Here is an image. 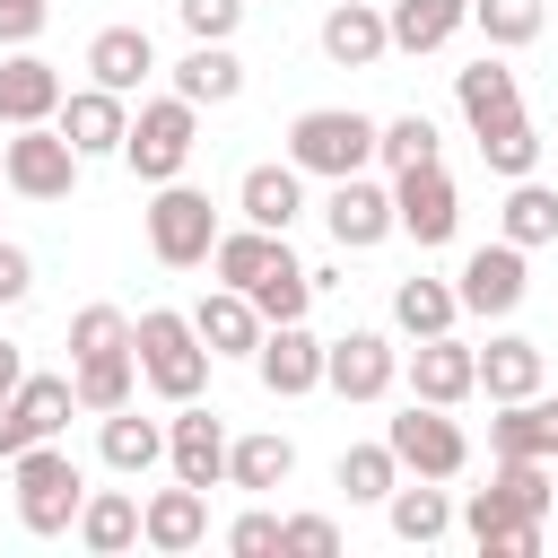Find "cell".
<instances>
[{"instance_id":"6da1fadb","label":"cell","mask_w":558,"mask_h":558,"mask_svg":"<svg viewBox=\"0 0 558 558\" xmlns=\"http://www.w3.org/2000/svg\"><path fill=\"white\" fill-rule=\"evenodd\" d=\"M131 349H140V384H148L157 401H201V392H209V340L192 331V314L148 305V314L131 323Z\"/></svg>"},{"instance_id":"7a4b0ae2","label":"cell","mask_w":558,"mask_h":558,"mask_svg":"<svg viewBox=\"0 0 558 558\" xmlns=\"http://www.w3.org/2000/svg\"><path fill=\"white\" fill-rule=\"evenodd\" d=\"M9 488H17V523L35 532V541H52V532H78V506H87V480H78V462L44 436V445H26L17 462H9Z\"/></svg>"},{"instance_id":"3957f363","label":"cell","mask_w":558,"mask_h":558,"mask_svg":"<svg viewBox=\"0 0 558 558\" xmlns=\"http://www.w3.org/2000/svg\"><path fill=\"white\" fill-rule=\"evenodd\" d=\"M375 140H384V122H366L357 105H314V113L288 122V157H296L305 174H323V183L366 174V166H375Z\"/></svg>"},{"instance_id":"277c9868","label":"cell","mask_w":558,"mask_h":558,"mask_svg":"<svg viewBox=\"0 0 558 558\" xmlns=\"http://www.w3.org/2000/svg\"><path fill=\"white\" fill-rule=\"evenodd\" d=\"M192 148H201V105H183V96H148V105L131 113L122 166H131L140 183H174V174L192 166Z\"/></svg>"},{"instance_id":"5b68a950","label":"cell","mask_w":558,"mask_h":558,"mask_svg":"<svg viewBox=\"0 0 558 558\" xmlns=\"http://www.w3.org/2000/svg\"><path fill=\"white\" fill-rule=\"evenodd\" d=\"M78 166H87V157L70 148L61 122H17V131L0 140V183H9L17 201H70Z\"/></svg>"},{"instance_id":"8992f818","label":"cell","mask_w":558,"mask_h":558,"mask_svg":"<svg viewBox=\"0 0 558 558\" xmlns=\"http://www.w3.org/2000/svg\"><path fill=\"white\" fill-rule=\"evenodd\" d=\"M148 253H157L166 270H201V262L218 253V209H209V192H192L183 174L157 183V201H148Z\"/></svg>"},{"instance_id":"52a82bcc","label":"cell","mask_w":558,"mask_h":558,"mask_svg":"<svg viewBox=\"0 0 558 558\" xmlns=\"http://www.w3.org/2000/svg\"><path fill=\"white\" fill-rule=\"evenodd\" d=\"M549 497H558L549 462H532V453H497L488 488H471V506H462V532L480 541V532H497V523H541Z\"/></svg>"},{"instance_id":"ba28073f","label":"cell","mask_w":558,"mask_h":558,"mask_svg":"<svg viewBox=\"0 0 558 558\" xmlns=\"http://www.w3.org/2000/svg\"><path fill=\"white\" fill-rule=\"evenodd\" d=\"M384 445H392L401 471H418V480H462V462H471V436H462L436 401H418V392H410V410L384 427Z\"/></svg>"},{"instance_id":"9c48e42d","label":"cell","mask_w":558,"mask_h":558,"mask_svg":"<svg viewBox=\"0 0 558 558\" xmlns=\"http://www.w3.org/2000/svg\"><path fill=\"white\" fill-rule=\"evenodd\" d=\"M392 218H401V235H418V253L453 244V227H462V192H453L445 157H436V166H410V174H392Z\"/></svg>"},{"instance_id":"30bf717a","label":"cell","mask_w":558,"mask_h":558,"mask_svg":"<svg viewBox=\"0 0 558 558\" xmlns=\"http://www.w3.org/2000/svg\"><path fill=\"white\" fill-rule=\"evenodd\" d=\"M70 410H78L70 375H26V384H17L9 401H0V462H17L26 445L61 436V427H70Z\"/></svg>"},{"instance_id":"8fae6325","label":"cell","mask_w":558,"mask_h":558,"mask_svg":"<svg viewBox=\"0 0 558 558\" xmlns=\"http://www.w3.org/2000/svg\"><path fill=\"white\" fill-rule=\"evenodd\" d=\"M323 384H331L340 401H384V392L401 384V349H392L384 331H340V340L323 349Z\"/></svg>"},{"instance_id":"7c38bea8","label":"cell","mask_w":558,"mask_h":558,"mask_svg":"<svg viewBox=\"0 0 558 558\" xmlns=\"http://www.w3.org/2000/svg\"><path fill=\"white\" fill-rule=\"evenodd\" d=\"M323 227H331V244L340 253H375L401 218H392V183H366V174H340L331 183V201H323Z\"/></svg>"},{"instance_id":"4fadbf2b","label":"cell","mask_w":558,"mask_h":558,"mask_svg":"<svg viewBox=\"0 0 558 558\" xmlns=\"http://www.w3.org/2000/svg\"><path fill=\"white\" fill-rule=\"evenodd\" d=\"M523 288H532V270H523V244H506V235H497V244H480V253L462 262V279H453L462 314H488V323H497V314H514V305H523Z\"/></svg>"},{"instance_id":"5bb4252c","label":"cell","mask_w":558,"mask_h":558,"mask_svg":"<svg viewBox=\"0 0 558 558\" xmlns=\"http://www.w3.org/2000/svg\"><path fill=\"white\" fill-rule=\"evenodd\" d=\"M227 427H218V410H201V401H174V418H166V462H174V480H192V488H218L227 480Z\"/></svg>"},{"instance_id":"9a60e30c","label":"cell","mask_w":558,"mask_h":558,"mask_svg":"<svg viewBox=\"0 0 558 558\" xmlns=\"http://www.w3.org/2000/svg\"><path fill=\"white\" fill-rule=\"evenodd\" d=\"M323 349H331V340H314L305 323H270V331H262V349H253L262 392H279V401L314 392V384H323Z\"/></svg>"},{"instance_id":"2e32d148","label":"cell","mask_w":558,"mask_h":558,"mask_svg":"<svg viewBox=\"0 0 558 558\" xmlns=\"http://www.w3.org/2000/svg\"><path fill=\"white\" fill-rule=\"evenodd\" d=\"M52 122L70 131V148H78V157H122V140H131V105H122L113 87H70Z\"/></svg>"},{"instance_id":"e0dca14e","label":"cell","mask_w":558,"mask_h":558,"mask_svg":"<svg viewBox=\"0 0 558 558\" xmlns=\"http://www.w3.org/2000/svg\"><path fill=\"white\" fill-rule=\"evenodd\" d=\"M410 392H418V401H436V410L471 401V392H480V349H462L453 331L418 340V349H410Z\"/></svg>"},{"instance_id":"ac0fdd59","label":"cell","mask_w":558,"mask_h":558,"mask_svg":"<svg viewBox=\"0 0 558 558\" xmlns=\"http://www.w3.org/2000/svg\"><path fill=\"white\" fill-rule=\"evenodd\" d=\"M140 541H148V549H166V558L201 549V541H209V488H192V480L157 488V497L140 506Z\"/></svg>"},{"instance_id":"d6986e66","label":"cell","mask_w":558,"mask_h":558,"mask_svg":"<svg viewBox=\"0 0 558 558\" xmlns=\"http://www.w3.org/2000/svg\"><path fill=\"white\" fill-rule=\"evenodd\" d=\"M61 96H70V87H61V70H52L44 52L17 44V52L0 61V122H9V131H17V122H52Z\"/></svg>"},{"instance_id":"ffe728a7","label":"cell","mask_w":558,"mask_h":558,"mask_svg":"<svg viewBox=\"0 0 558 558\" xmlns=\"http://www.w3.org/2000/svg\"><path fill=\"white\" fill-rule=\"evenodd\" d=\"M323 52H331L340 70H375V61L392 52V17H384V0H340V9L323 17Z\"/></svg>"},{"instance_id":"44dd1931","label":"cell","mask_w":558,"mask_h":558,"mask_svg":"<svg viewBox=\"0 0 558 558\" xmlns=\"http://www.w3.org/2000/svg\"><path fill=\"white\" fill-rule=\"evenodd\" d=\"M488 453H532V462H558V392L497 401V418H488Z\"/></svg>"},{"instance_id":"7402d4cb","label":"cell","mask_w":558,"mask_h":558,"mask_svg":"<svg viewBox=\"0 0 558 558\" xmlns=\"http://www.w3.org/2000/svg\"><path fill=\"white\" fill-rule=\"evenodd\" d=\"M453 105H462V122H471V140L480 131H497V122H514L523 113V87H514V70L506 61H471V70H453Z\"/></svg>"},{"instance_id":"603a6c76","label":"cell","mask_w":558,"mask_h":558,"mask_svg":"<svg viewBox=\"0 0 558 558\" xmlns=\"http://www.w3.org/2000/svg\"><path fill=\"white\" fill-rule=\"evenodd\" d=\"M235 209H244L253 227L288 235V227H296V209H305V166H296V157H288V166H244V183H235Z\"/></svg>"},{"instance_id":"cb8c5ba5","label":"cell","mask_w":558,"mask_h":558,"mask_svg":"<svg viewBox=\"0 0 558 558\" xmlns=\"http://www.w3.org/2000/svg\"><path fill=\"white\" fill-rule=\"evenodd\" d=\"M192 331L209 340V357H253L270 323H262V305H253L244 288H218V296H201V305H192Z\"/></svg>"},{"instance_id":"d4e9b609","label":"cell","mask_w":558,"mask_h":558,"mask_svg":"<svg viewBox=\"0 0 558 558\" xmlns=\"http://www.w3.org/2000/svg\"><path fill=\"white\" fill-rule=\"evenodd\" d=\"M392 17V52H445L471 26V0H384Z\"/></svg>"},{"instance_id":"484cf974","label":"cell","mask_w":558,"mask_h":558,"mask_svg":"<svg viewBox=\"0 0 558 558\" xmlns=\"http://www.w3.org/2000/svg\"><path fill=\"white\" fill-rule=\"evenodd\" d=\"M96 453H105V471L140 480L148 462H166V427H157V418H140V410L122 401V410H105V427H96Z\"/></svg>"},{"instance_id":"4316f807","label":"cell","mask_w":558,"mask_h":558,"mask_svg":"<svg viewBox=\"0 0 558 558\" xmlns=\"http://www.w3.org/2000/svg\"><path fill=\"white\" fill-rule=\"evenodd\" d=\"M87 70H96V87L131 96V87L157 70V44H148V26H105V35L87 44Z\"/></svg>"},{"instance_id":"83f0119b","label":"cell","mask_w":558,"mask_h":558,"mask_svg":"<svg viewBox=\"0 0 558 558\" xmlns=\"http://www.w3.org/2000/svg\"><path fill=\"white\" fill-rule=\"evenodd\" d=\"M174 96H183V105H235V96H244V61H235L227 44H192V52L174 61Z\"/></svg>"},{"instance_id":"f1b7e54d","label":"cell","mask_w":558,"mask_h":558,"mask_svg":"<svg viewBox=\"0 0 558 558\" xmlns=\"http://www.w3.org/2000/svg\"><path fill=\"white\" fill-rule=\"evenodd\" d=\"M480 392H488V401H523V392H541V340L497 331V340L480 349Z\"/></svg>"},{"instance_id":"f546056e","label":"cell","mask_w":558,"mask_h":558,"mask_svg":"<svg viewBox=\"0 0 558 558\" xmlns=\"http://www.w3.org/2000/svg\"><path fill=\"white\" fill-rule=\"evenodd\" d=\"M384 523H392V541L427 549V541H445V532H453V497H445L436 480H418V488H392V497H384Z\"/></svg>"},{"instance_id":"4dcf8cb0","label":"cell","mask_w":558,"mask_h":558,"mask_svg":"<svg viewBox=\"0 0 558 558\" xmlns=\"http://www.w3.org/2000/svg\"><path fill=\"white\" fill-rule=\"evenodd\" d=\"M78 541H87L96 558H122V549L140 541V497H131V488H87V506H78Z\"/></svg>"},{"instance_id":"1f68e13d","label":"cell","mask_w":558,"mask_h":558,"mask_svg":"<svg viewBox=\"0 0 558 558\" xmlns=\"http://www.w3.org/2000/svg\"><path fill=\"white\" fill-rule=\"evenodd\" d=\"M244 296L262 305V323H305V305H314V270H305V262L279 244V253H270V270H262Z\"/></svg>"},{"instance_id":"d6a6232c","label":"cell","mask_w":558,"mask_h":558,"mask_svg":"<svg viewBox=\"0 0 558 558\" xmlns=\"http://www.w3.org/2000/svg\"><path fill=\"white\" fill-rule=\"evenodd\" d=\"M288 471H296V445H288L279 427H262V436H235V445H227V480H235V488H253V497H262V488H288Z\"/></svg>"},{"instance_id":"836d02e7","label":"cell","mask_w":558,"mask_h":558,"mask_svg":"<svg viewBox=\"0 0 558 558\" xmlns=\"http://www.w3.org/2000/svg\"><path fill=\"white\" fill-rule=\"evenodd\" d=\"M131 384H140V349H113V357H78L70 366V392H78V410H122L131 401Z\"/></svg>"},{"instance_id":"e575fe53","label":"cell","mask_w":558,"mask_h":558,"mask_svg":"<svg viewBox=\"0 0 558 558\" xmlns=\"http://www.w3.org/2000/svg\"><path fill=\"white\" fill-rule=\"evenodd\" d=\"M453 314H462V296H453L445 279H401V288H392V323H401L410 340H436V331H453Z\"/></svg>"},{"instance_id":"d590c367","label":"cell","mask_w":558,"mask_h":558,"mask_svg":"<svg viewBox=\"0 0 558 558\" xmlns=\"http://www.w3.org/2000/svg\"><path fill=\"white\" fill-rule=\"evenodd\" d=\"M497 235H506V244H523V253H532V244H558V192L523 174V183L506 192V218H497Z\"/></svg>"},{"instance_id":"8d00e7d4","label":"cell","mask_w":558,"mask_h":558,"mask_svg":"<svg viewBox=\"0 0 558 558\" xmlns=\"http://www.w3.org/2000/svg\"><path fill=\"white\" fill-rule=\"evenodd\" d=\"M279 244H288V235H270V227H253V218H244L235 235H218V253H209V270H218L227 288H253V279L270 270V253H279Z\"/></svg>"},{"instance_id":"74e56055","label":"cell","mask_w":558,"mask_h":558,"mask_svg":"<svg viewBox=\"0 0 558 558\" xmlns=\"http://www.w3.org/2000/svg\"><path fill=\"white\" fill-rule=\"evenodd\" d=\"M340 488H349V506H384L401 488V453L392 445H349L340 453Z\"/></svg>"},{"instance_id":"f35d334b","label":"cell","mask_w":558,"mask_h":558,"mask_svg":"<svg viewBox=\"0 0 558 558\" xmlns=\"http://www.w3.org/2000/svg\"><path fill=\"white\" fill-rule=\"evenodd\" d=\"M480 157H488V174H506V183H523L532 166H541V131L514 113V122H497V131H480Z\"/></svg>"},{"instance_id":"ab89813d","label":"cell","mask_w":558,"mask_h":558,"mask_svg":"<svg viewBox=\"0 0 558 558\" xmlns=\"http://www.w3.org/2000/svg\"><path fill=\"white\" fill-rule=\"evenodd\" d=\"M375 157H384L392 174L436 166V122H427V113H392V122H384V140H375Z\"/></svg>"},{"instance_id":"60d3db41","label":"cell","mask_w":558,"mask_h":558,"mask_svg":"<svg viewBox=\"0 0 558 558\" xmlns=\"http://www.w3.org/2000/svg\"><path fill=\"white\" fill-rule=\"evenodd\" d=\"M131 349V314L122 305H78L70 314V357H113Z\"/></svg>"},{"instance_id":"b9f144b4","label":"cell","mask_w":558,"mask_h":558,"mask_svg":"<svg viewBox=\"0 0 558 558\" xmlns=\"http://www.w3.org/2000/svg\"><path fill=\"white\" fill-rule=\"evenodd\" d=\"M471 26H480L497 52H514V44L541 35V0H471Z\"/></svg>"},{"instance_id":"7bdbcfd3","label":"cell","mask_w":558,"mask_h":558,"mask_svg":"<svg viewBox=\"0 0 558 558\" xmlns=\"http://www.w3.org/2000/svg\"><path fill=\"white\" fill-rule=\"evenodd\" d=\"M244 9H253V0H174V17H183L192 44H227V35L244 26Z\"/></svg>"},{"instance_id":"ee69618b","label":"cell","mask_w":558,"mask_h":558,"mask_svg":"<svg viewBox=\"0 0 558 558\" xmlns=\"http://www.w3.org/2000/svg\"><path fill=\"white\" fill-rule=\"evenodd\" d=\"M288 549H296V558H331V549H340V523H331V514H279V558H288Z\"/></svg>"},{"instance_id":"f6af8a7d","label":"cell","mask_w":558,"mask_h":558,"mask_svg":"<svg viewBox=\"0 0 558 558\" xmlns=\"http://www.w3.org/2000/svg\"><path fill=\"white\" fill-rule=\"evenodd\" d=\"M227 549H235V558H270V549H279V514H262V506L235 514V523H227Z\"/></svg>"},{"instance_id":"bcb514c9","label":"cell","mask_w":558,"mask_h":558,"mask_svg":"<svg viewBox=\"0 0 558 558\" xmlns=\"http://www.w3.org/2000/svg\"><path fill=\"white\" fill-rule=\"evenodd\" d=\"M26 288H35V253H26V244H9V235H0V305H17V296H26Z\"/></svg>"},{"instance_id":"7dc6e473","label":"cell","mask_w":558,"mask_h":558,"mask_svg":"<svg viewBox=\"0 0 558 558\" xmlns=\"http://www.w3.org/2000/svg\"><path fill=\"white\" fill-rule=\"evenodd\" d=\"M44 17H52L44 0H0V44H35V35H44Z\"/></svg>"},{"instance_id":"c3c4849f","label":"cell","mask_w":558,"mask_h":558,"mask_svg":"<svg viewBox=\"0 0 558 558\" xmlns=\"http://www.w3.org/2000/svg\"><path fill=\"white\" fill-rule=\"evenodd\" d=\"M480 549L488 558H532L541 549V523H497V532H480Z\"/></svg>"},{"instance_id":"681fc988","label":"cell","mask_w":558,"mask_h":558,"mask_svg":"<svg viewBox=\"0 0 558 558\" xmlns=\"http://www.w3.org/2000/svg\"><path fill=\"white\" fill-rule=\"evenodd\" d=\"M26 384V357H17V340H0V401Z\"/></svg>"}]
</instances>
